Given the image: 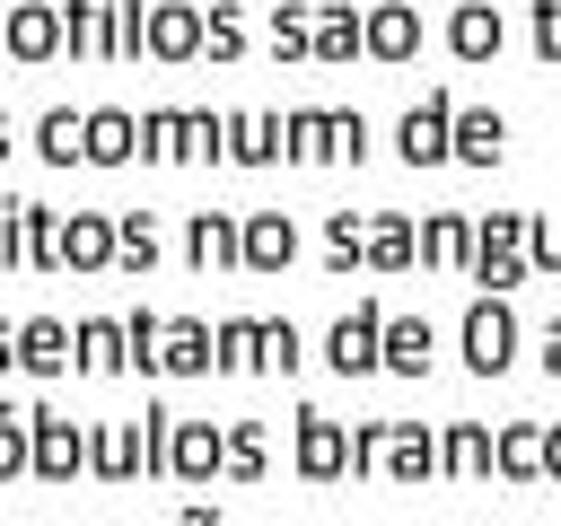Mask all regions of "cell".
<instances>
[{"label":"cell","instance_id":"obj_1","mask_svg":"<svg viewBox=\"0 0 561 526\" xmlns=\"http://www.w3.org/2000/svg\"><path fill=\"white\" fill-rule=\"evenodd\" d=\"M26 430H35V465H26L35 482H70V473L88 465V430L61 421L53 403H26Z\"/></svg>","mask_w":561,"mask_h":526},{"label":"cell","instance_id":"obj_2","mask_svg":"<svg viewBox=\"0 0 561 526\" xmlns=\"http://www.w3.org/2000/svg\"><path fill=\"white\" fill-rule=\"evenodd\" d=\"M70 359H79V324L70 316H26L18 324V368L26 377H61Z\"/></svg>","mask_w":561,"mask_h":526},{"label":"cell","instance_id":"obj_3","mask_svg":"<svg viewBox=\"0 0 561 526\" xmlns=\"http://www.w3.org/2000/svg\"><path fill=\"white\" fill-rule=\"evenodd\" d=\"M61 44H70L61 0H18V9H9V53H18V61H53Z\"/></svg>","mask_w":561,"mask_h":526},{"label":"cell","instance_id":"obj_4","mask_svg":"<svg viewBox=\"0 0 561 526\" xmlns=\"http://www.w3.org/2000/svg\"><path fill=\"white\" fill-rule=\"evenodd\" d=\"M9 228H18V263L61 272V219H53L44 202H9Z\"/></svg>","mask_w":561,"mask_h":526},{"label":"cell","instance_id":"obj_5","mask_svg":"<svg viewBox=\"0 0 561 526\" xmlns=\"http://www.w3.org/2000/svg\"><path fill=\"white\" fill-rule=\"evenodd\" d=\"M114 263V219L105 210H70L61 219V272H96Z\"/></svg>","mask_w":561,"mask_h":526},{"label":"cell","instance_id":"obj_6","mask_svg":"<svg viewBox=\"0 0 561 526\" xmlns=\"http://www.w3.org/2000/svg\"><path fill=\"white\" fill-rule=\"evenodd\" d=\"M140 44H149V53H158V61H184V53H193V44H202V18H193V9H184V0H158V9H149V18H140Z\"/></svg>","mask_w":561,"mask_h":526},{"label":"cell","instance_id":"obj_7","mask_svg":"<svg viewBox=\"0 0 561 526\" xmlns=\"http://www.w3.org/2000/svg\"><path fill=\"white\" fill-rule=\"evenodd\" d=\"M140 149V123L123 105H88V167H123Z\"/></svg>","mask_w":561,"mask_h":526},{"label":"cell","instance_id":"obj_8","mask_svg":"<svg viewBox=\"0 0 561 526\" xmlns=\"http://www.w3.org/2000/svg\"><path fill=\"white\" fill-rule=\"evenodd\" d=\"M167 465H175V473H193V482H202V473H219V465H228V430L184 421V430L167 438Z\"/></svg>","mask_w":561,"mask_h":526},{"label":"cell","instance_id":"obj_9","mask_svg":"<svg viewBox=\"0 0 561 526\" xmlns=\"http://www.w3.org/2000/svg\"><path fill=\"white\" fill-rule=\"evenodd\" d=\"M114 18H123V0H70V53H123Z\"/></svg>","mask_w":561,"mask_h":526},{"label":"cell","instance_id":"obj_10","mask_svg":"<svg viewBox=\"0 0 561 526\" xmlns=\"http://www.w3.org/2000/svg\"><path fill=\"white\" fill-rule=\"evenodd\" d=\"M35 149H44L53 167L88 158V114H70V105H44V123H35Z\"/></svg>","mask_w":561,"mask_h":526},{"label":"cell","instance_id":"obj_11","mask_svg":"<svg viewBox=\"0 0 561 526\" xmlns=\"http://www.w3.org/2000/svg\"><path fill=\"white\" fill-rule=\"evenodd\" d=\"M131 351H123V316H88L79 324V368L88 377H105V368H123Z\"/></svg>","mask_w":561,"mask_h":526},{"label":"cell","instance_id":"obj_12","mask_svg":"<svg viewBox=\"0 0 561 526\" xmlns=\"http://www.w3.org/2000/svg\"><path fill=\"white\" fill-rule=\"evenodd\" d=\"M158 359H167L175 377H193V368H210V333H202L193 316H175V324H167V342H158Z\"/></svg>","mask_w":561,"mask_h":526},{"label":"cell","instance_id":"obj_13","mask_svg":"<svg viewBox=\"0 0 561 526\" xmlns=\"http://www.w3.org/2000/svg\"><path fill=\"white\" fill-rule=\"evenodd\" d=\"M26 465H35V430H26L18 403H0V482H18Z\"/></svg>","mask_w":561,"mask_h":526},{"label":"cell","instance_id":"obj_14","mask_svg":"<svg viewBox=\"0 0 561 526\" xmlns=\"http://www.w3.org/2000/svg\"><path fill=\"white\" fill-rule=\"evenodd\" d=\"M149 254H158V219H149V210H131V219H114V263H131V272H140Z\"/></svg>","mask_w":561,"mask_h":526},{"label":"cell","instance_id":"obj_15","mask_svg":"<svg viewBox=\"0 0 561 526\" xmlns=\"http://www.w3.org/2000/svg\"><path fill=\"white\" fill-rule=\"evenodd\" d=\"M228 254H245V245H237V228H228V219H193V263L210 272V263H228Z\"/></svg>","mask_w":561,"mask_h":526},{"label":"cell","instance_id":"obj_16","mask_svg":"<svg viewBox=\"0 0 561 526\" xmlns=\"http://www.w3.org/2000/svg\"><path fill=\"white\" fill-rule=\"evenodd\" d=\"M158 342H167V333H158V316H149V307H131V316H123V351H131V368H158Z\"/></svg>","mask_w":561,"mask_h":526},{"label":"cell","instance_id":"obj_17","mask_svg":"<svg viewBox=\"0 0 561 526\" xmlns=\"http://www.w3.org/2000/svg\"><path fill=\"white\" fill-rule=\"evenodd\" d=\"M245 263H289V219H254L245 228Z\"/></svg>","mask_w":561,"mask_h":526},{"label":"cell","instance_id":"obj_18","mask_svg":"<svg viewBox=\"0 0 561 526\" xmlns=\"http://www.w3.org/2000/svg\"><path fill=\"white\" fill-rule=\"evenodd\" d=\"M368 44H377V53H412V18H403V9H377Z\"/></svg>","mask_w":561,"mask_h":526},{"label":"cell","instance_id":"obj_19","mask_svg":"<svg viewBox=\"0 0 561 526\" xmlns=\"http://www.w3.org/2000/svg\"><path fill=\"white\" fill-rule=\"evenodd\" d=\"M456 44H465V53H491V44H500V18H482V9H456Z\"/></svg>","mask_w":561,"mask_h":526},{"label":"cell","instance_id":"obj_20","mask_svg":"<svg viewBox=\"0 0 561 526\" xmlns=\"http://www.w3.org/2000/svg\"><path fill=\"white\" fill-rule=\"evenodd\" d=\"M333 465H342V438L324 421H307V473H333Z\"/></svg>","mask_w":561,"mask_h":526},{"label":"cell","instance_id":"obj_21","mask_svg":"<svg viewBox=\"0 0 561 526\" xmlns=\"http://www.w3.org/2000/svg\"><path fill=\"white\" fill-rule=\"evenodd\" d=\"M500 351H508V324L482 307V324H473V359H500Z\"/></svg>","mask_w":561,"mask_h":526},{"label":"cell","instance_id":"obj_22","mask_svg":"<svg viewBox=\"0 0 561 526\" xmlns=\"http://www.w3.org/2000/svg\"><path fill=\"white\" fill-rule=\"evenodd\" d=\"M18 263V228H9V202H0V272Z\"/></svg>","mask_w":561,"mask_h":526},{"label":"cell","instance_id":"obj_23","mask_svg":"<svg viewBox=\"0 0 561 526\" xmlns=\"http://www.w3.org/2000/svg\"><path fill=\"white\" fill-rule=\"evenodd\" d=\"M9 368H18V333L0 324V377H9Z\"/></svg>","mask_w":561,"mask_h":526},{"label":"cell","instance_id":"obj_24","mask_svg":"<svg viewBox=\"0 0 561 526\" xmlns=\"http://www.w3.org/2000/svg\"><path fill=\"white\" fill-rule=\"evenodd\" d=\"M0 158H9V123H0Z\"/></svg>","mask_w":561,"mask_h":526},{"label":"cell","instance_id":"obj_25","mask_svg":"<svg viewBox=\"0 0 561 526\" xmlns=\"http://www.w3.org/2000/svg\"><path fill=\"white\" fill-rule=\"evenodd\" d=\"M0 53H9V18H0Z\"/></svg>","mask_w":561,"mask_h":526},{"label":"cell","instance_id":"obj_26","mask_svg":"<svg viewBox=\"0 0 561 526\" xmlns=\"http://www.w3.org/2000/svg\"><path fill=\"white\" fill-rule=\"evenodd\" d=\"M0 526H9V517H0Z\"/></svg>","mask_w":561,"mask_h":526}]
</instances>
